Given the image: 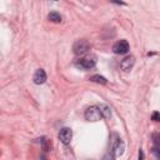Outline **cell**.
Here are the masks:
<instances>
[{
	"label": "cell",
	"instance_id": "obj_1",
	"mask_svg": "<svg viewBox=\"0 0 160 160\" xmlns=\"http://www.w3.org/2000/svg\"><path fill=\"white\" fill-rule=\"evenodd\" d=\"M75 65H76V68H79V69L90 70V69H92V68L96 65V56H94V55L84 56V58L79 59V60L75 62Z\"/></svg>",
	"mask_w": 160,
	"mask_h": 160
},
{
	"label": "cell",
	"instance_id": "obj_2",
	"mask_svg": "<svg viewBox=\"0 0 160 160\" xmlns=\"http://www.w3.org/2000/svg\"><path fill=\"white\" fill-rule=\"evenodd\" d=\"M84 116H85V119H86L88 121H99L100 119H102V115H101V112H100L99 106H95V105L89 106V108L85 110Z\"/></svg>",
	"mask_w": 160,
	"mask_h": 160
},
{
	"label": "cell",
	"instance_id": "obj_3",
	"mask_svg": "<svg viewBox=\"0 0 160 160\" xmlns=\"http://www.w3.org/2000/svg\"><path fill=\"white\" fill-rule=\"evenodd\" d=\"M89 48H90L89 42H88L86 40H84V39H80V40H76V41L74 42V45H72V51H74L75 55L81 56V55H84V54L88 52Z\"/></svg>",
	"mask_w": 160,
	"mask_h": 160
},
{
	"label": "cell",
	"instance_id": "obj_4",
	"mask_svg": "<svg viewBox=\"0 0 160 160\" xmlns=\"http://www.w3.org/2000/svg\"><path fill=\"white\" fill-rule=\"evenodd\" d=\"M134 65H135V56H132V55H128V56H125V58L120 61V68H121V70L125 71V72L130 71V70L134 68Z\"/></svg>",
	"mask_w": 160,
	"mask_h": 160
},
{
	"label": "cell",
	"instance_id": "obj_5",
	"mask_svg": "<svg viewBox=\"0 0 160 160\" xmlns=\"http://www.w3.org/2000/svg\"><path fill=\"white\" fill-rule=\"evenodd\" d=\"M129 49H130V46L126 40H119L112 46V51L115 54H126L129 51Z\"/></svg>",
	"mask_w": 160,
	"mask_h": 160
},
{
	"label": "cell",
	"instance_id": "obj_6",
	"mask_svg": "<svg viewBox=\"0 0 160 160\" xmlns=\"http://www.w3.org/2000/svg\"><path fill=\"white\" fill-rule=\"evenodd\" d=\"M71 139H72V130H71L70 128H62V129L59 131V140H60L62 144L68 145V144L71 141Z\"/></svg>",
	"mask_w": 160,
	"mask_h": 160
},
{
	"label": "cell",
	"instance_id": "obj_7",
	"mask_svg": "<svg viewBox=\"0 0 160 160\" xmlns=\"http://www.w3.org/2000/svg\"><path fill=\"white\" fill-rule=\"evenodd\" d=\"M124 151H125V142H124L120 138H118V139L114 141V145H112V152H114L115 156H120V155L124 154Z\"/></svg>",
	"mask_w": 160,
	"mask_h": 160
},
{
	"label": "cell",
	"instance_id": "obj_8",
	"mask_svg": "<svg viewBox=\"0 0 160 160\" xmlns=\"http://www.w3.org/2000/svg\"><path fill=\"white\" fill-rule=\"evenodd\" d=\"M32 80L35 84L40 85V84H44L46 81V72L42 70V69H38L32 76Z\"/></svg>",
	"mask_w": 160,
	"mask_h": 160
},
{
	"label": "cell",
	"instance_id": "obj_9",
	"mask_svg": "<svg viewBox=\"0 0 160 160\" xmlns=\"http://www.w3.org/2000/svg\"><path fill=\"white\" fill-rule=\"evenodd\" d=\"M99 106V109H100V112H101V115H102V119H110V116H111V110H110V108L108 106V105H105V104H100V105H98Z\"/></svg>",
	"mask_w": 160,
	"mask_h": 160
},
{
	"label": "cell",
	"instance_id": "obj_10",
	"mask_svg": "<svg viewBox=\"0 0 160 160\" xmlns=\"http://www.w3.org/2000/svg\"><path fill=\"white\" fill-rule=\"evenodd\" d=\"M48 19L50 21H52V22H61V20H62L61 15L58 11H50L49 15H48Z\"/></svg>",
	"mask_w": 160,
	"mask_h": 160
},
{
	"label": "cell",
	"instance_id": "obj_11",
	"mask_svg": "<svg viewBox=\"0 0 160 160\" xmlns=\"http://www.w3.org/2000/svg\"><path fill=\"white\" fill-rule=\"evenodd\" d=\"M90 80L92 82H98V84H106L108 82V80L104 76H101V75H94V76L90 78Z\"/></svg>",
	"mask_w": 160,
	"mask_h": 160
},
{
	"label": "cell",
	"instance_id": "obj_12",
	"mask_svg": "<svg viewBox=\"0 0 160 160\" xmlns=\"http://www.w3.org/2000/svg\"><path fill=\"white\" fill-rule=\"evenodd\" d=\"M152 141L158 148H160V132H156L152 135Z\"/></svg>",
	"mask_w": 160,
	"mask_h": 160
},
{
	"label": "cell",
	"instance_id": "obj_13",
	"mask_svg": "<svg viewBox=\"0 0 160 160\" xmlns=\"http://www.w3.org/2000/svg\"><path fill=\"white\" fill-rule=\"evenodd\" d=\"M102 160H115V155H114V152H112V151L106 152V154L104 155Z\"/></svg>",
	"mask_w": 160,
	"mask_h": 160
},
{
	"label": "cell",
	"instance_id": "obj_14",
	"mask_svg": "<svg viewBox=\"0 0 160 160\" xmlns=\"http://www.w3.org/2000/svg\"><path fill=\"white\" fill-rule=\"evenodd\" d=\"M151 119H152L154 121H160V112H158V111L152 112V115H151Z\"/></svg>",
	"mask_w": 160,
	"mask_h": 160
},
{
	"label": "cell",
	"instance_id": "obj_15",
	"mask_svg": "<svg viewBox=\"0 0 160 160\" xmlns=\"http://www.w3.org/2000/svg\"><path fill=\"white\" fill-rule=\"evenodd\" d=\"M152 154L155 155V158H156L158 160H160V149H159V148H154V149H152Z\"/></svg>",
	"mask_w": 160,
	"mask_h": 160
},
{
	"label": "cell",
	"instance_id": "obj_16",
	"mask_svg": "<svg viewBox=\"0 0 160 160\" xmlns=\"http://www.w3.org/2000/svg\"><path fill=\"white\" fill-rule=\"evenodd\" d=\"M139 160H144V152H142L141 149L139 150Z\"/></svg>",
	"mask_w": 160,
	"mask_h": 160
}]
</instances>
